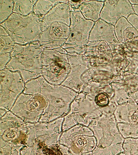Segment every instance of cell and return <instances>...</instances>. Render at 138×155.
Listing matches in <instances>:
<instances>
[{
    "label": "cell",
    "instance_id": "obj_4",
    "mask_svg": "<svg viewBox=\"0 0 138 155\" xmlns=\"http://www.w3.org/2000/svg\"><path fill=\"white\" fill-rule=\"evenodd\" d=\"M6 69L20 72L25 82L42 76L41 57L30 55L12 56Z\"/></svg>",
    "mask_w": 138,
    "mask_h": 155
},
{
    "label": "cell",
    "instance_id": "obj_12",
    "mask_svg": "<svg viewBox=\"0 0 138 155\" xmlns=\"http://www.w3.org/2000/svg\"><path fill=\"white\" fill-rule=\"evenodd\" d=\"M16 44L3 26H0V54L11 55Z\"/></svg>",
    "mask_w": 138,
    "mask_h": 155
},
{
    "label": "cell",
    "instance_id": "obj_14",
    "mask_svg": "<svg viewBox=\"0 0 138 155\" xmlns=\"http://www.w3.org/2000/svg\"><path fill=\"white\" fill-rule=\"evenodd\" d=\"M60 1L39 0L36 2L34 8L33 13L41 19L46 15L53 7Z\"/></svg>",
    "mask_w": 138,
    "mask_h": 155
},
{
    "label": "cell",
    "instance_id": "obj_17",
    "mask_svg": "<svg viewBox=\"0 0 138 155\" xmlns=\"http://www.w3.org/2000/svg\"><path fill=\"white\" fill-rule=\"evenodd\" d=\"M127 20L136 29L138 32V16L134 13L131 14L127 18Z\"/></svg>",
    "mask_w": 138,
    "mask_h": 155
},
{
    "label": "cell",
    "instance_id": "obj_15",
    "mask_svg": "<svg viewBox=\"0 0 138 155\" xmlns=\"http://www.w3.org/2000/svg\"><path fill=\"white\" fill-rule=\"evenodd\" d=\"M14 1L0 0V24L6 21L13 13Z\"/></svg>",
    "mask_w": 138,
    "mask_h": 155
},
{
    "label": "cell",
    "instance_id": "obj_18",
    "mask_svg": "<svg viewBox=\"0 0 138 155\" xmlns=\"http://www.w3.org/2000/svg\"><path fill=\"white\" fill-rule=\"evenodd\" d=\"M83 1H68V3L71 6V8H74V9H78L79 7L83 2Z\"/></svg>",
    "mask_w": 138,
    "mask_h": 155
},
{
    "label": "cell",
    "instance_id": "obj_2",
    "mask_svg": "<svg viewBox=\"0 0 138 155\" xmlns=\"http://www.w3.org/2000/svg\"><path fill=\"white\" fill-rule=\"evenodd\" d=\"M42 76L49 84H62L71 70L68 54L62 47L54 49L44 48L41 55Z\"/></svg>",
    "mask_w": 138,
    "mask_h": 155
},
{
    "label": "cell",
    "instance_id": "obj_11",
    "mask_svg": "<svg viewBox=\"0 0 138 155\" xmlns=\"http://www.w3.org/2000/svg\"><path fill=\"white\" fill-rule=\"evenodd\" d=\"M104 1H83L78 9L87 20L96 22L100 19Z\"/></svg>",
    "mask_w": 138,
    "mask_h": 155
},
{
    "label": "cell",
    "instance_id": "obj_8",
    "mask_svg": "<svg viewBox=\"0 0 138 155\" xmlns=\"http://www.w3.org/2000/svg\"><path fill=\"white\" fill-rule=\"evenodd\" d=\"M71 10V7L68 1H60L42 19V31L55 22L63 23L70 26Z\"/></svg>",
    "mask_w": 138,
    "mask_h": 155
},
{
    "label": "cell",
    "instance_id": "obj_10",
    "mask_svg": "<svg viewBox=\"0 0 138 155\" xmlns=\"http://www.w3.org/2000/svg\"><path fill=\"white\" fill-rule=\"evenodd\" d=\"M127 19L122 17L115 25V33L119 42L122 43L138 41V32Z\"/></svg>",
    "mask_w": 138,
    "mask_h": 155
},
{
    "label": "cell",
    "instance_id": "obj_13",
    "mask_svg": "<svg viewBox=\"0 0 138 155\" xmlns=\"http://www.w3.org/2000/svg\"><path fill=\"white\" fill-rule=\"evenodd\" d=\"M37 1L15 0L13 13L23 16H27L33 13L34 8Z\"/></svg>",
    "mask_w": 138,
    "mask_h": 155
},
{
    "label": "cell",
    "instance_id": "obj_7",
    "mask_svg": "<svg viewBox=\"0 0 138 155\" xmlns=\"http://www.w3.org/2000/svg\"><path fill=\"white\" fill-rule=\"evenodd\" d=\"M68 57L71 70L62 84L72 89H78L83 84V76L89 70L88 62L84 55H68Z\"/></svg>",
    "mask_w": 138,
    "mask_h": 155
},
{
    "label": "cell",
    "instance_id": "obj_5",
    "mask_svg": "<svg viewBox=\"0 0 138 155\" xmlns=\"http://www.w3.org/2000/svg\"><path fill=\"white\" fill-rule=\"evenodd\" d=\"M70 31V27L66 24L53 23L41 34L39 43L45 49L60 48L69 36Z\"/></svg>",
    "mask_w": 138,
    "mask_h": 155
},
{
    "label": "cell",
    "instance_id": "obj_9",
    "mask_svg": "<svg viewBox=\"0 0 138 155\" xmlns=\"http://www.w3.org/2000/svg\"><path fill=\"white\" fill-rule=\"evenodd\" d=\"M101 41L108 44H119L115 33V26L100 19L96 22L91 31L89 42Z\"/></svg>",
    "mask_w": 138,
    "mask_h": 155
},
{
    "label": "cell",
    "instance_id": "obj_6",
    "mask_svg": "<svg viewBox=\"0 0 138 155\" xmlns=\"http://www.w3.org/2000/svg\"><path fill=\"white\" fill-rule=\"evenodd\" d=\"M134 13L130 1H105L100 13V19L114 26L122 17L127 18Z\"/></svg>",
    "mask_w": 138,
    "mask_h": 155
},
{
    "label": "cell",
    "instance_id": "obj_1",
    "mask_svg": "<svg viewBox=\"0 0 138 155\" xmlns=\"http://www.w3.org/2000/svg\"><path fill=\"white\" fill-rule=\"evenodd\" d=\"M42 20L33 12L27 16L13 13L1 25L6 30L16 44L25 45L38 42L42 32Z\"/></svg>",
    "mask_w": 138,
    "mask_h": 155
},
{
    "label": "cell",
    "instance_id": "obj_16",
    "mask_svg": "<svg viewBox=\"0 0 138 155\" xmlns=\"http://www.w3.org/2000/svg\"><path fill=\"white\" fill-rule=\"evenodd\" d=\"M12 59V56L9 54H0V69L4 70Z\"/></svg>",
    "mask_w": 138,
    "mask_h": 155
},
{
    "label": "cell",
    "instance_id": "obj_19",
    "mask_svg": "<svg viewBox=\"0 0 138 155\" xmlns=\"http://www.w3.org/2000/svg\"><path fill=\"white\" fill-rule=\"evenodd\" d=\"M133 7L134 13H136L138 16V5H133Z\"/></svg>",
    "mask_w": 138,
    "mask_h": 155
},
{
    "label": "cell",
    "instance_id": "obj_3",
    "mask_svg": "<svg viewBox=\"0 0 138 155\" xmlns=\"http://www.w3.org/2000/svg\"><path fill=\"white\" fill-rule=\"evenodd\" d=\"M95 23L85 19L79 9L71 8L70 35L62 47L68 55H84Z\"/></svg>",
    "mask_w": 138,
    "mask_h": 155
}]
</instances>
